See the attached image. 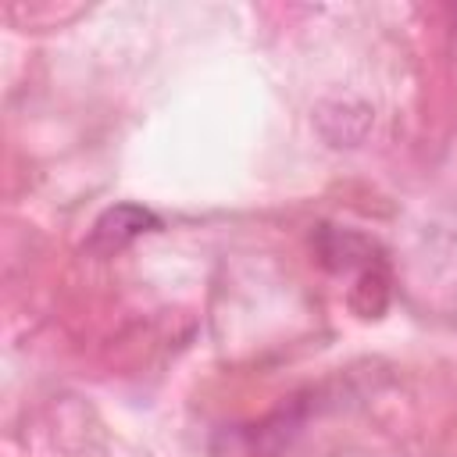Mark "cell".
Listing matches in <instances>:
<instances>
[{
  "mask_svg": "<svg viewBox=\"0 0 457 457\" xmlns=\"http://www.w3.org/2000/svg\"><path fill=\"white\" fill-rule=\"evenodd\" d=\"M154 228H161V218L150 207H143V204H114L93 221L86 246L93 253H114V250L129 246L132 239H139V236H146Z\"/></svg>",
  "mask_w": 457,
  "mask_h": 457,
  "instance_id": "cell-1",
  "label": "cell"
},
{
  "mask_svg": "<svg viewBox=\"0 0 457 457\" xmlns=\"http://www.w3.org/2000/svg\"><path fill=\"white\" fill-rule=\"evenodd\" d=\"M314 125L332 146H357L371 129V107L353 93H332L318 100Z\"/></svg>",
  "mask_w": 457,
  "mask_h": 457,
  "instance_id": "cell-2",
  "label": "cell"
},
{
  "mask_svg": "<svg viewBox=\"0 0 457 457\" xmlns=\"http://www.w3.org/2000/svg\"><path fill=\"white\" fill-rule=\"evenodd\" d=\"M314 250H318V261L328 268V271H364V268H375L378 264V246L353 232V228H336V225H321L318 236H314Z\"/></svg>",
  "mask_w": 457,
  "mask_h": 457,
  "instance_id": "cell-3",
  "label": "cell"
},
{
  "mask_svg": "<svg viewBox=\"0 0 457 457\" xmlns=\"http://www.w3.org/2000/svg\"><path fill=\"white\" fill-rule=\"evenodd\" d=\"M386 303H389V278H386L382 264L357 271V282L350 289V307L361 318H378L386 311Z\"/></svg>",
  "mask_w": 457,
  "mask_h": 457,
  "instance_id": "cell-4",
  "label": "cell"
}]
</instances>
